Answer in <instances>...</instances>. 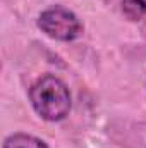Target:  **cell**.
I'll return each mask as SVG.
<instances>
[{
	"label": "cell",
	"instance_id": "obj_1",
	"mask_svg": "<svg viewBox=\"0 0 146 148\" xmlns=\"http://www.w3.org/2000/svg\"><path fill=\"white\" fill-rule=\"evenodd\" d=\"M29 100L35 112L48 122L65 119L71 110V93L67 86L52 74L35 81L29 90Z\"/></svg>",
	"mask_w": 146,
	"mask_h": 148
},
{
	"label": "cell",
	"instance_id": "obj_2",
	"mask_svg": "<svg viewBox=\"0 0 146 148\" xmlns=\"http://www.w3.org/2000/svg\"><path fill=\"white\" fill-rule=\"evenodd\" d=\"M38 28L46 36L59 40V41H72L83 35V23L72 10L53 5L43 10L38 17Z\"/></svg>",
	"mask_w": 146,
	"mask_h": 148
},
{
	"label": "cell",
	"instance_id": "obj_3",
	"mask_svg": "<svg viewBox=\"0 0 146 148\" xmlns=\"http://www.w3.org/2000/svg\"><path fill=\"white\" fill-rule=\"evenodd\" d=\"M3 148H48V145L33 134L26 133H16L5 138Z\"/></svg>",
	"mask_w": 146,
	"mask_h": 148
},
{
	"label": "cell",
	"instance_id": "obj_4",
	"mask_svg": "<svg viewBox=\"0 0 146 148\" xmlns=\"http://www.w3.org/2000/svg\"><path fill=\"white\" fill-rule=\"evenodd\" d=\"M122 12L131 21H141L146 17V0H122Z\"/></svg>",
	"mask_w": 146,
	"mask_h": 148
}]
</instances>
